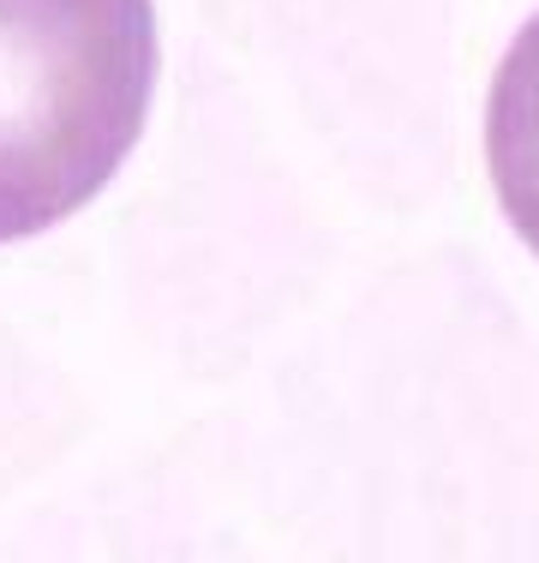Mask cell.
<instances>
[{"label":"cell","instance_id":"6da1fadb","mask_svg":"<svg viewBox=\"0 0 539 563\" xmlns=\"http://www.w3.org/2000/svg\"><path fill=\"white\" fill-rule=\"evenodd\" d=\"M156 90L151 0H0V246L78 217Z\"/></svg>","mask_w":539,"mask_h":563},{"label":"cell","instance_id":"7a4b0ae2","mask_svg":"<svg viewBox=\"0 0 539 563\" xmlns=\"http://www.w3.org/2000/svg\"><path fill=\"white\" fill-rule=\"evenodd\" d=\"M485 174L504 222L539 258V12L509 36L485 97Z\"/></svg>","mask_w":539,"mask_h":563}]
</instances>
